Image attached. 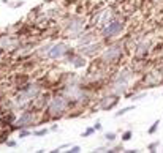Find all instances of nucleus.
Returning <instances> with one entry per match:
<instances>
[{
  "instance_id": "nucleus-23",
  "label": "nucleus",
  "mask_w": 163,
  "mask_h": 153,
  "mask_svg": "<svg viewBox=\"0 0 163 153\" xmlns=\"http://www.w3.org/2000/svg\"><path fill=\"white\" fill-rule=\"evenodd\" d=\"M157 147H158V142H152V144H149V145H147V148H149L150 151H155Z\"/></svg>"
},
{
  "instance_id": "nucleus-4",
  "label": "nucleus",
  "mask_w": 163,
  "mask_h": 153,
  "mask_svg": "<svg viewBox=\"0 0 163 153\" xmlns=\"http://www.w3.org/2000/svg\"><path fill=\"white\" fill-rule=\"evenodd\" d=\"M122 54H124V48H122L120 43L108 44V46L103 48L102 52H100V63L106 65V66L108 65H114L122 59Z\"/></svg>"
},
{
  "instance_id": "nucleus-16",
  "label": "nucleus",
  "mask_w": 163,
  "mask_h": 153,
  "mask_svg": "<svg viewBox=\"0 0 163 153\" xmlns=\"http://www.w3.org/2000/svg\"><path fill=\"white\" fill-rule=\"evenodd\" d=\"M105 141L106 142H114L116 141V137H117V134L116 133H113V131H109V133H105Z\"/></svg>"
},
{
  "instance_id": "nucleus-21",
  "label": "nucleus",
  "mask_w": 163,
  "mask_h": 153,
  "mask_svg": "<svg viewBox=\"0 0 163 153\" xmlns=\"http://www.w3.org/2000/svg\"><path fill=\"white\" fill-rule=\"evenodd\" d=\"M68 153H79L81 151V147L79 145H73V147H70V150H67Z\"/></svg>"
},
{
  "instance_id": "nucleus-10",
  "label": "nucleus",
  "mask_w": 163,
  "mask_h": 153,
  "mask_svg": "<svg viewBox=\"0 0 163 153\" xmlns=\"http://www.w3.org/2000/svg\"><path fill=\"white\" fill-rule=\"evenodd\" d=\"M76 40H78L79 46H86V44H90V43L97 41V33L95 32H84V33H81Z\"/></svg>"
},
{
  "instance_id": "nucleus-9",
  "label": "nucleus",
  "mask_w": 163,
  "mask_h": 153,
  "mask_svg": "<svg viewBox=\"0 0 163 153\" xmlns=\"http://www.w3.org/2000/svg\"><path fill=\"white\" fill-rule=\"evenodd\" d=\"M119 103V96L114 95V93H109V95H105L102 100H100V109L102 111H111L113 107Z\"/></svg>"
},
{
  "instance_id": "nucleus-2",
  "label": "nucleus",
  "mask_w": 163,
  "mask_h": 153,
  "mask_svg": "<svg viewBox=\"0 0 163 153\" xmlns=\"http://www.w3.org/2000/svg\"><path fill=\"white\" fill-rule=\"evenodd\" d=\"M132 79H133V71L130 68L120 69L119 73L116 74V77L113 79V82H111V93H114L117 96L125 95L127 90L130 88Z\"/></svg>"
},
{
  "instance_id": "nucleus-20",
  "label": "nucleus",
  "mask_w": 163,
  "mask_h": 153,
  "mask_svg": "<svg viewBox=\"0 0 163 153\" xmlns=\"http://www.w3.org/2000/svg\"><path fill=\"white\" fill-rule=\"evenodd\" d=\"M147 96V92H141V93H138V95H133L132 96V101H139L141 98H146Z\"/></svg>"
},
{
  "instance_id": "nucleus-22",
  "label": "nucleus",
  "mask_w": 163,
  "mask_h": 153,
  "mask_svg": "<svg viewBox=\"0 0 163 153\" xmlns=\"http://www.w3.org/2000/svg\"><path fill=\"white\" fill-rule=\"evenodd\" d=\"M108 148H109L108 145H102V147H97L94 151H95V153H100V151H108Z\"/></svg>"
},
{
  "instance_id": "nucleus-1",
  "label": "nucleus",
  "mask_w": 163,
  "mask_h": 153,
  "mask_svg": "<svg viewBox=\"0 0 163 153\" xmlns=\"http://www.w3.org/2000/svg\"><path fill=\"white\" fill-rule=\"evenodd\" d=\"M70 106H71L70 101L63 95H54V96H51V100L46 106V115L51 120L62 119L63 115H67Z\"/></svg>"
},
{
  "instance_id": "nucleus-19",
  "label": "nucleus",
  "mask_w": 163,
  "mask_h": 153,
  "mask_svg": "<svg viewBox=\"0 0 163 153\" xmlns=\"http://www.w3.org/2000/svg\"><path fill=\"white\" fill-rule=\"evenodd\" d=\"M94 134H95V130L92 126V128H87L83 134H81V137H89V136H94Z\"/></svg>"
},
{
  "instance_id": "nucleus-15",
  "label": "nucleus",
  "mask_w": 163,
  "mask_h": 153,
  "mask_svg": "<svg viewBox=\"0 0 163 153\" xmlns=\"http://www.w3.org/2000/svg\"><path fill=\"white\" fill-rule=\"evenodd\" d=\"M132 137H133V131H130V130L124 131V133H122V136H120V139H122L124 142H128Z\"/></svg>"
},
{
  "instance_id": "nucleus-11",
  "label": "nucleus",
  "mask_w": 163,
  "mask_h": 153,
  "mask_svg": "<svg viewBox=\"0 0 163 153\" xmlns=\"http://www.w3.org/2000/svg\"><path fill=\"white\" fill-rule=\"evenodd\" d=\"M147 52H149V43L147 41H141L138 44L136 51H135V55H136V57H144Z\"/></svg>"
},
{
  "instance_id": "nucleus-26",
  "label": "nucleus",
  "mask_w": 163,
  "mask_h": 153,
  "mask_svg": "<svg viewBox=\"0 0 163 153\" xmlns=\"http://www.w3.org/2000/svg\"><path fill=\"white\" fill-rule=\"evenodd\" d=\"M13 8H17V6H22L24 5V2H22V0H21V2H16V3H10Z\"/></svg>"
},
{
  "instance_id": "nucleus-12",
  "label": "nucleus",
  "mask_w": 163,
  "mask_h": 153,
  "mask_svg": "<svg viewBox=\"0 0 163 153\" xmlns=\"http://www.w3.org/2000/svg\"><path fill=\"white\" fill-rule=\"evenodd\" d=\"M51 46H52V43H48V44H44V46H41L38 51H37V54L40 57H48V52H49V49H51Z\"/></svg>"
},
{
  "instance_id": "nucleus-18",
  "label": "nucleus",
  "mask_w": 163,
  "mask_h": 153,
  "mask_svg": "<svg viewBox=\"0 0 163 153\" xmlns=\"http://www.w3.org/2000/svg\"><path fill=\"white\" fill-rule=\"evenodd\" d=\"M158 125H160V120H155V122L152 123V126L149 128V131H147V133H149V134H155V133H157V130H158Z\"/></svg>"
},
{
  "instance_id": "nucleus-25",
  "label": "nucleus",
  "mask_w": 163,
  "mask_h": 153,
  "mask_svg": "<svg viewBox=\"0 0 163 153\" xmlns=\"http://www.w3.org/2000/svg\"><path fill=\"white\" fill-rule=\"evenodd\" d=\"M94 130H95V131H102V130H103V125H102L100 122H97V123L94 125Z\"/></svg>"
},
{
  "instance_id": "nucleus-13",
  "label": "nucleus",
  "mask_w": 163,
  "mask_h": 153,
  "mask_svg": "<svg viewBox=\"0 0 163 153\" xmlns=\"http://www.w3.org/2000/svg\"><path fill=\"white\" fill-rule=\"evenodd\" d=\"M135 109V106L132 104V106H125V107H122V109H119L116 114H114V117L116 119H119V117H122V115H125L127 112H130V111H133Z\"/></svg>"
},
{
  "instance_id": "nucleus-14",
  "label": "nucleus",
  "mask_w": 163,
  "mask_h": 153,
  "mask_svg": "<svg viewBox=\"0 0 163 153\" xmlns=\"http://www.w3.org/2000/svg\"><path fill=\"white\" fill-rule=\"evenodd\" d=\"M48 133H49L48 128H41V130H35V131H32V136H35V137H41V136H46Z\"/></svg>"
},
{
  "instance_id": "nucleus-5",
  "label": "nucleus",
  "mask_w": 163,
  "mask_h": 153,
  "mask_svg": "<svg viewBox=\"0 0 163 153\" xmlns=\"http://www.w3.org/2000/svg\"><path fill=\"white\" fill-rule=\"evenodd\" d=\"M122 32H124V22L120 19H111L105 27H102L100 37L105 41H111V40H116L117 37H120Z\"/></svg>"
},
{
  "instance_id": "nucleus-17",
  "label": "nucleus",
  "mask_w": 163,
  "mask_h": 153,
  "mask_svg": "<svg viewBox=\"0 0 163 153\" xmlns=\"http://www.w3.org/2000/svg\"><path fill=\"white\" fill-rule=\"evenodd\" d=\"M32 136V131L29 128H24V130H19V139H24V137H29Z\"/></svg>"
},
{
  "instance_id": "nucleus-8",
  "label": "nucleus",
  "mask_w": 163,
  "mask_h": 153,
  "mask_svg": "<svg viewBox=\"0 0 163 153\" xmlns=\"http://www.w3.org/2000/svg\"><path fill=\"white\" fill-rule=\"evenodd\" d=\"M102 49H103V44L98 41H94L90 44H86V46H79L78 52L83 54L84 57H97V55H100Z\"/></svg>"
},
{
  "instance_id": "nucleus-3",
  "label": "nucleus",
  "mask_w": 163,
  "mask_h": 153,
  "mask_svg": "<svg viewBox=\"0 0 163 153\" xmlns=\"http://www.w3.org/2000/svg\"><path fill=\"white\" fill-rule=\"evenodd\" d=\"M84 29H86L84 17L71 14V16L67 17L65 24H63V35H65V38L76 40L81 33H84Z\"/></svg>"
},
{
  "instance_id": "nucleus-6",
  "label": "nucleus",
  "mask_w": 163,
  "mask_h": 153,
  "mask_svg": "<svg viewBox=\"0 0 163 153\" xmlns=\"http://www.w3.org/2000/svg\"><path fill=\"white\" fill-rule=\"evenodd\" d=\"M37 123V111L33 109H25L13 123V130H24L30 128Z\"/></svg>"
},
{
  "instance_id": "nucleus-27",
  "label": "nucleus",
  "mask_w": 163,
  "mask_h": 153,
  "mask_svg": "<svg viewBox=\"0 0 163 153\" xmlns=\"http://www.w3.org/2000/svg\"><path fill=\"white\" fill-rule=\"evenodd\" d=\"M2 49H3V48H0V54H2Z\"/></svg>"
},
{
  "instance_id": "nucleus-7",
  "label": "nucleus",
  "mask_w": 163,
  "mask_h": 153,
  "mask_svg": "<svg viewBox=\"0 0 163 153\" xmlns=\"http://www.w3.org/2000/svg\"><path fill=\"white\" fill-rule=\"evenodd\" d=\"M73 51V48H70L67 43L59 41V43H52V46L48 52V59L51 60H62V59H67V55Z\"/></svg>"
},
{
  "instance_id": "nucleus-24",
  "label": "nucleus",
  "mask_w": 163,
  "mask_h": 153,
  "mask_svg": "<svg viewBox=\"0 0 163 153\" xmlns=\"http://www.w3.org/2000/svg\"><path fill=\"white\" fill-rule=\"evenodd\" d=\"M5 144H6V147H16V145H17V142H16V141H13V139L5 141Z\"/></svg>"
}]
</instances>
